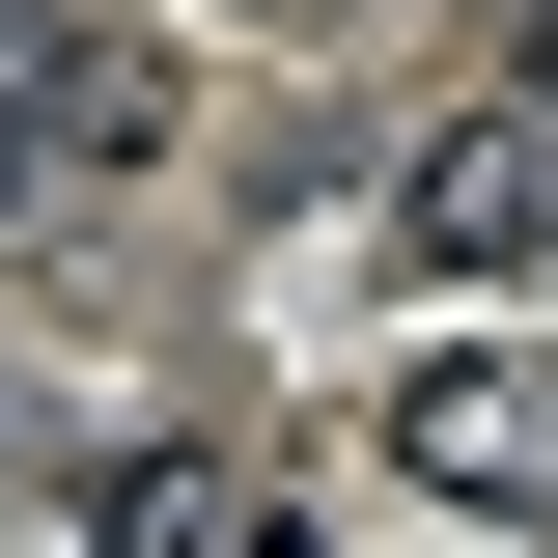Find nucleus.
<instances>
[{
	"label": "nucleus",
	"instance_id": "1",
	"mask_svg": "<svg viewBox=\"0 0 558 558\" xmlns=\"http://www.w3.org/2000/svg\"><path fill=\"white\" fill-rule=\"evenodd\" d=\"M168 140H196V57L168 28H28L0 57V196H140Z\"/></svg>",
	"mask_w": 558,
	"mask_h": 558
},
{
	"label": "nucleus",
	"instance_id": "2",
	"mask_svg": "<svg viewBox=\"0 0 558 558\" xmlns=\"http://www.w3.org/2000/svg\"><path fill=\"white\" fill-rule=\"evenodd\" d=\"M391 475L418 502H558V363H475V336H447L391 391Z\"/></svg>",
	"mask_w": 558,
	"mask_h": 558
},
{
	"label": "nucleus",
	"instance_id": "3",
	"mask_svg": "<svg viewBox=\"0 0 558 558\" xmlns=\"http://www.w3.org/2000/svg\"><path fill=\"white\" fill-rule=\"evenodd\" d=\"M531 168H558V140H531V112H475V140H418V196H391V223H418L447 279H502V252H531Z\"/></svg>",
	"mask_w": 558,
	"mask_h": 558
},
{
	"label": "nucleus",
	"instance_id": "4",
	"mask_svg": "<svg viewBox=\"0 0 558 558\" xmlns=\"http://www.w3.org/2000/svg\"><path fill=\"white\" fill-rule=\"evenodd\" d=\"M223 531H252V502H223V447H140V475H112V558H223Z\"/></svg>",
	"mask_w": 558,
	"mask_h": 558
}]
</instances>
